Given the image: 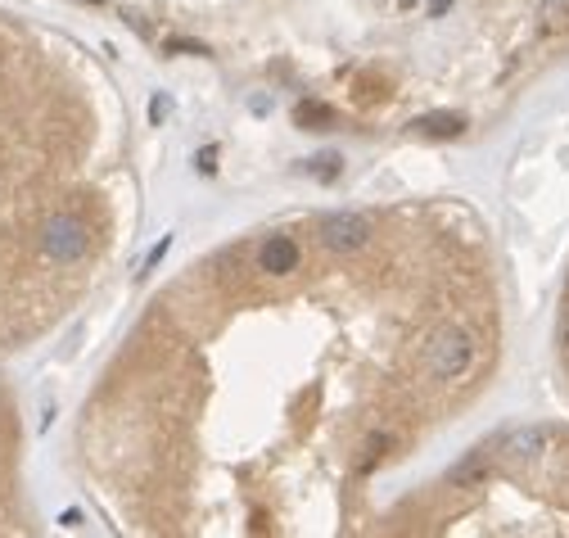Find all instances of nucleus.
<instances>
[{"instance_id": "f257e3e1", "label": "nucleus", "mask_w": 569, "mask_h": 538, "mask_svg": "<svg viewBox=\"0 0 569 538\" xmlns=\"http://www.w3.org/2000/svg\"><path fill=\"white\" fill-rule=\"evenodd\" d=\"M470 362H474V340H470L465 331L447 326V331L434 335V344H429V371H434V376L456 380V376L470 371Z\"/></svg>"}, {"instance_id": "f03ea898", "label": "nucleus", "mask_w": 569, "mask_h": 538, "mask_svg": "<svg viewBox=\"0 0 569 538\" xmlns=\"http://www.w3.org/2000/svg\"><path fill=\"white\" fill-rule=\"evenodd\" d=\"M371 240V222L362 213H326L321 217V244L330 253H357Z\"/></svg>"}, {"instance_id": "7ed1b4c3", "label": "nucleus", "mask_w": 569, "mask_h": 538, "mask_svg": "<svg viewBox=\"0 0 569 538\" xmlns=\"http://www.w3.org/2000/svg\"><path fill=\"white\" fill-rule=\"evenodd\" d=\"M41 249H46L55 262H77V258L86 253V226H82L77 217L59 213V217L46 222V231H41Z\"/></svg>"}, {"instance_id": "20e7f679", "label": "nucleus", "mask_w": 569, "mask_h": 538, "mask_svg": "<svg viewBox=\"0 0 569 538\" xmlns=\"http://www.w3.org/2000/svg\"><path fill=\"white\" fill-rule=\"evenodd\" d=\"M257 267H262L266 277L294 272V267H299V244H294L290 235H271V240L262 244V253H257Z\"/></svg>"}, {"instance_id": "39448f33", "label": "nucleus", "mask_w": 569, "mask_h": 538, "mask_svg": "<svg viewBox=\"0 0 569 538\" xmlns=\"http://www.w3.org/2000/svg\"><path fill=\"white\" fill-rule=\"evenodd\" d=\"M411 132H416V136H429V141H452V136L465 132V118L452 114V109H438V114H420V118L411 123Z\"/></svg>"}, {"instance_id": "423d86ee", "label": "nucleus", "mask_w": 569, "mask_h": 538, "mask_svg": "<svg viewBox=\"0 0 569 538\" xmlns=\"http://www.w3.org/2000/svg\"><path fill=\"white\" fill-rule=\"evenodd\" d=\"M294 123H299L303 132H317V127L335 123V109H330V105H321V100H303V105L294 109Z\"/></svg>"}, {"instance_id": "0eeeda50", "label": "nucleus", "mask_w": 569, "mask_h": 538, "mask_svg": "<svg viewBox=\"0 0 569 538\" xmlns=\"http://www.w3.org/2000/svg\"><path fill=\"white\" fill-rule=\"evenodd\" d=\"M483 470H488V457H483V452H474V457L456 461V466L447 470V479H452V484H474V479H483Z\"/></svg>"}, {"instance_id": "6e6552de", "label": "nucleus", "mask_w": 569, "mask_h": 538, "mask_svg": "<svg viewBox=\"0 0 569 538\" xmlns=\"http://www.w3.org/2000/svg\"><path fill=\"white\" fill-rule=\"evenodd\" d=\"M308 172H312L317 181H335V177L344 172V159H339V154H321V159H308Z\"/></svg>"}, {"instance_id": "1a4fd4ad", "label": "nucleus", "mask_w": 569, "mask_h": 538, "mask_svg": "<svg viewBox=\"0 0 569 538\" xmlns=\"http://www.w3.org/2000/svg\"><path fill=\"white\" fill-rule=\"evenodd\" d=\"M181 50H185V55H212V50H208L203 41H185V37H176V41H167V55H181Z\"/></svg>"}, {"instance_id": "9d476101", "label": "nucleus", "mask_w": 569, "mask_h": 538, "mask_svg": "<svg viewBox=\"0 0 569 538\" xmlns=\"http://www.w3.org/2000/svg\"><path fill=\"white\" fill-rule=\"evenodd\" d=\"M194 168H199L203 177H208V172H217V150H199V154H194Z\"/></svg>"}, {"instance_id": "9b49d317", "label": "nucleus", "mask_w": 569, "mask_h": 538, "mask_svg": "<svg viewBox=\"0 0 569 538\" xmlns=\"http://www.w3.org/2000/svg\"><path fill=\"white\" fill-rule=\"evenodd\" d=\"M167 109H172V100H167V96H154V105H149V118H154V123H163V118H167Z\"/></svg>"}, {"instance_id": "f8f14e48", "label": "nucleus", "mask_w": 569, "mask_h": 538, "mask_svg": "<svg viewBox=\"0 0 569 538\" xmlns=\"http://www.w3.org/2000/svg\"><path fill=\"white\" fill-rule=\"evenodd\" d=\"M452 5H456V0H429V19H443Z\"/></svg>"}, {"instance_id": "ddd939ff", "label": "nucleus", "mask_w": 569, "mask_h": 538, "mask_svg": "<svg viewBox=\"0 0 569 538\" xmlns=\"http://www.w3.org/2000/svg\"><path fill=\"white\" fill-rule=\"evenodd\" d=\"M59 524H68V529H73V524H82V511H64V515H59Z\"/></svg>"}, {"instance_id": "4468645a", "label": "nucleus", "mask_w": 569, "mask_h": 538, "mask_svg": "<svg viewBox=\"0 0 569 538\" xmlns=\"http://www.w3.org/2000/svg\"><path fill=\"white\" fill-rule=\"evenodd\" d=\"M420 5V0H398V10H416Z\"/></svg>"}, {"instance_id": "2eb2a0df", "label": "nucleus", "mask_w": 569, "mask_h": 538, "mask_svg": "<svg viewBox=\"0 0 569 538\" xmlns=\"http://www.w3.org/2000/svg\"><path fill=\"white\" fill-rule=\"evenodd\" d=\"M86 5H104V0H86Z\"/></svg>"}]
</instances>
